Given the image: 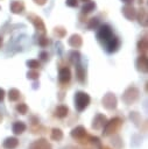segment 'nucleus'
Masks as SVG:
<instances>
[{"mask_svg":"<svg viewBox=\"0 0 148 149\" xmlns=\"http://www.w3.org/2000/svg\"><path fill=\"white\" fill-rule=\"evenodd\" d=\"M27 66H28L29 69L36 70V69H38L41 65H40V62H38V61H36V59H29V61H27Z\"/></svg>","mask_w":148,"mask_h":149,"instance_id":"nucleus-28","label":"nucleus"},{"mask_svg":"<svg viewBox=\"0 0 148 149\" xmlns=\"http://www.w3.org/2000/svg\"><path fill=\"white\" fill-rule=\"evenodd\" d=\"M40 58L42 59V61H48L49 59V55H48V52H45V51H42L41 54H40Z\"/></svg>","mask_w":148,"mask_h":149,"instance_id":"nucleus-33","label":"nucleus"},{"mask_svg":"<svg viewBox=\"0 0 148 149\" xmlns=\"http://www.w3.org/2000/svg\"><path fill=\"white\" fill-rule=\"evenodd\" d=\"M50 139L52 141H61L63 139V132L59 128H54L50 134Z\"/></svg>","mask_w":148,"mask_h":149,"instance_id":"nucleus-21","label":"nucleus"},{"mask_svg":"<svg viewBox=\"0 0 148 149\" xmlns=\"http://www.w3.org/2000/svg\"><path fill=\"white\" fill-rule=\"evenodd\" d=\"M66 5L69 7H77L78 6V0H66Z\"/></svg>","mask_w":148,"mask_h":149,"instance_id":"nucleus-32","label":"nucleus"},{"mask_svg":"<svg viewBox=\"0 0 148 149\" xmlns=\"http://www.w3.org/2000/svg\"><path fill=\"white\" fill-rule=\"evenodd\" d=\"M99 149H110V148H107V147H99Z\"/></svg>","mask_w":148,"mask_h":149,"instance_id":"nucleus-38","label":"nucleus"},{"mask_svg":"<svg viewBox=\"0 0 148 149\" xmlns=\"http://www.w3.org/2000/svg\"><path fill=\"white\" fill-rule=\"evenodd\" d=\"M26 129H27V126H26V123L22 122V121H16V122H14L13 126H12V130H13V133L16 134V135L22 134Z\"/></svg>","mask_w":148,"mask_h":149,"instance_id":"nucleus-18","label":"nucleus"},{"mask_svg":"<svg viewBox=\"0 0 148 149\" xmlns=\"http://www.w3.org/2000/svg\"><path fill=\"white\" fill-rule=\"evenodd\" d=\"M70 135H71V137L76 139V140H79L80 142H83V140L87 136V132H86L85 127H83V126H77V127H75V128L71 130Z\"/></svg>","mask_w":148,"mask_h":149,"instance_id":"nucleus-7","label":"nucleus"},{"mask_svg":"<svg viewBox=\"0 0 148 149\" xmlns=\"http://www.w3.org/2000/svg\"><path fill=\"white\" fill-rule=\"evenodd\" d=\"M20 95H21V93H20V91L17 88H10L9 92H8V99H9V101H16V100H19L20 99Z\"/></svg>","mask_w":148,"mask_h":149,"instance_id":"nucleus-22","label":"nucleus"},{"mask_svg":"<svg viewBox=\"0 0 148 149\" xmlns=\"http://www.w3.org/2000/svg\"><path fill=\"white\" fill-rule=\"evenodd\" d=\"M122 14H124V16H125L127 20L133 21V20L135 19V16H136V9H135L132 5H126V6L122 8Z\"/></svg>","mask_w":148,"mask_h":149,"instance_id":"nucleus-12","label":"nucleus"},{"mask_svg":"<svg viewBox=\"0 0 148 149\" xmlns=\"http://www.w3.org/2000/svg\"><path fill=\"white\" fill-rule=\"evenodd\" d=\"M79 58H80V54H79L78 51L73 50V51L69 52V59H70L71 63H76V62H78Z\"/></svg>","mask_w":148,"mask_h":149,"instance_id":"nucleus-27","label":"nucleus"},{"mask_svg":"<svg viewBox=\"0 0 148 149\" xmlns=\"http://www.w3.org/2000/svg\"><path fill=\"white\" fill-rule=\"evenodd\" d=\"M106 121H107L106 116H105L104 114H101V113H98V114L93 118V121H92L91 127H92L93 129H101V128L104 127V125L106 123Z\"/></svg>","mask_w":148,"mask_h":149,"instance_id":"nucleus-8","label":"nucleus"},{"mask_svg":"<svg viewBox=\"0 0 148 149\" xmlns=\"http://www.w3.org/2000/svg\"><path fill=\"white\" fill-rule=\"evenodd\" d=\"M90 101H91V98L86 92L78 91L75 95V106L78 112H83L89 106Z\"/></svg>","mask_w":148,"mask_h":149,"instance_id":"nucleus-2","label":"nucleus"},{"mask_svg":"<svg viewBox=\"0 0 148 149\" xmlns=\"http://www.w3.org/2000/svg\"><path fill=\"white\" fill-rule=\"evenodd\" d=\"M140 97V91L135 87V86H129L122 94V101L126 105H132L133 102H135Z\"/></svg>","mask_w":148,"mask_h":149,"instance_id":"nucleus-3","label":"nucleus"},{"mask_svg":"<svg viewBox=\"0 0 148 149\" xmlns=\"http://www.w3.org/2000/svg\"><path fill=\"white\" fill-rule=\"evenodd\" d=\"M38 44H40L41 47H47V45L49 44V40H48L44 35H41V36L38 37Z\"/></svg>","mask_w":148,"mask_h":149,"instance_id":"nucleus-31","label":"nucleus"},{"mask_svg":"<svg viewBox=\"0 0 148 149\" xmlns=\"http://www.w3.org/2000/svg\"><path fill=\"white\" fill-rule=\"evenodd\" d=\"M10 10L14 13V14H20L24 10V5L22 1H19V0H14L12 1L10 3Z\"/></svg>","mask_w":148,"mask_h":149,"instance_id":"nucleus-16","label":"nucleus"},{"mask_svg":"<svg viewBox=\"0 0 148 149\" xmlns=\"http://www.w3.org/2000/svg\"><path fill=\"white\" fill-rule=\"evenodd\" d=\"M101 104H103V106L106 108V109H114L115 107H117V104H118V101H117V97L113 94V93H111V92H108V93H106L105 95H104V98L101 99Z\"/></svg>","mask_w":148,"mask_h":149,"instance_id":"nucleus-5","label":"nucleus"},{"mask_svg":"<svg viewBox=\"0 0 148 149\" xmlns=\"http://www.w3.org/2000/svg\"><path fill=\"white\" fill-rule=\"evenodd\" d=\"M94 8H96V3L90 0V1H87V2L84 3V6H83V8H82V12H83L84 14H87V13L92 12Z\"/></svg>","mask_w":148,"mask_h":149,"instance_id":"nucleus-24","label":"nucleus"},{"mask_svg":"<svg viewBox=\"0 0 148 149\" xmlns=\"http://www.w3.org/2000/svg\"><path fill=\"white\" fill-rule=\"evenodd\" d=\"M80 1H83V2L85 3V2H87V1H90V0H80Z\"/></svg>","mask_w":148,"mask_h":149,"instance_id":"nucleus-39","label":"nucleus"},{"mask_svg":"<svg viewBox=\"0 0 148 149\" xmlns=\"http://www.w3.org/2000/svg\"><path fill=\"white\" fill-rule=\"evenodd\" d=\"M34 1H35V3H37V5H41V6H42V5H44V3H45L48 0H34Z\"/></svg>","mask_w":148,"mask_h":149,"instance_id":"nucleus-35","label":"nucleus"},{"mask_svg":"<svg viewBox=\"0 0 148 149\" xmlns=\"http://www.w3.org/2000/svg\"><path fill=\"white\" fill-rule=\"evenodd\" d=\"M135 17H138V20H139V23L141 24V26H143V27H146L147 26V19H148V16H147V12H146V9L145 8H141V9H139V12L136 13V16Z\"/></svg>","mask_w":148,"mask_h":149,"instance_id":"nucleus-19","label":"nucleus"},{"mask_svg":"<svg viewBox=\"0 0 148 149\" xmlns=\"http://www.w3.org/2000/svg\"><path fill=\"white\" fill-rule=\"evenodd\" d=\"M138 49H139V51H140L142 55H146L147 49H148V42H147L146 38H142V40L139 41V43H138Z\"/></svg>","mask_w":148,"mask_h":149,"instance_id":"nucleus-23","label":"nucleus"},{"mask_svg":"<svg viewBox=\"0 0 148 149\" xmlns=\"http://www.w3.org/2000/svg\"><path fill=\"white\" fill-rule=\"evenodd\" d=\"M113 36V31H112V28L107 24H104V26H100L99 28V31L97 34V37L100 42L103 43H106L111 37Z\"/></svg>","mask_w":148,"mask_h":149,"instance_id":"nucleus-4","label":"nucleus"},{"mask_svg":"<svg viewBox=\"0 0 148 149\" xmlns=\"http://www.w3.org/2000/svg\"><path fill=\"white\" fill-rule=\"evenodd\" d=\"M2 119H3V118H2V114H0V123L2 122Z\"/></svg>","mask_w":148,"mask_h":149,"instance_id":"nucleus-37","label":"nucleus"},{"mask_svg":"<svg viewBox=\"0 0 148 149\" xmlns=\"http://www.w3.org/2000/svg\"><path fill=\"white\" fill-rule=\"evenodd\" d=\"M121 126H122V120L119 116L112 118L110 121H106V123L104 125V132H103V134L105 136L113 135V134H115L120 129Z\"/></svg>","mask_w":148,"mask_h":149,"instance_id":"nucleus-1","label":"nucleus"},{"mask_svg":"<svg viewBox=\"0 0 148 149\" xmlns=\"http://www.w3.org/2000/svg\"><path fill=\"white\" fill-rule=\"evenodd\" d=\"M28 19L30 20V22L35 26V29L41 34V35H44L45 34V26H44V22L41 17H38L37 15L35 14H29L28 15Z\"/></svg>","mask_w":148,"mask_h":149,"instance_id":"nucleus-6","label":"nucleus"},{"mask_svg":"<svg viewBox=\"0 0 148 149\" xmlns=\"http://www.w3.org/2000/svg\"><path fill=\"white\" fill-rule=\"evenodd\" d=\"M71 79V71L69 68H61L58 72V80L61 84H66Z\"/></svg>","mask_w":148,"mask_h":149,"instance_id":"nucleus-10","label":"nucleus"},{"mask_svg":"<svg viewBox=\"0 0 148 149\" xmlns=\"http://www.w3.org/2000/svg\"><path fill=\"white\" fill-rule=\"evenodd\" d=\"M105 44H106V49H107L108 52H115L120 47V40L117 36L113 35Z\"/></svg>","mask_w":148,"mask_h":149,"instance_id":"nucleus-9","label":"nucleus"},{"mask_svg":"<svg viewBox=\"0 0 148 149\" xmlns=\"http://www.w3.org/2000/svg\"><path fill=\"white\" fill-rule=\"evenodd\" d=\"M38 77H40L38 71H37V70H34V69H31V70L28 71V73H27V78H28V79H38Z\"/></svg>","mask_w":148,"mask_h":149,"instance_id":"nucleus-30","label":"nucleus"},{"mask_svg":"<svg viewBox=\"0 0 148 149\" xmlns=\"http://www.w3.org/2000/svg\"><path fill=\"white\" fill-rule=\"evenodd\" d=\"M121 1H122L124 3H126V5H132L134 0H121Z\"/></svg>","mask_w":148,"mask_h":149,"instance_id":"nucleus-36","label":"nucleus"},{"mask_svg":"<svg viewBox=\"0 0 148 149\" xmlns=\"http://www.w3.org/2000/svg\"><path fill=\"white\" fill-rule=\"evenodd\" d=\"M3 99H5V90L0 87V102H1Z\"/></svg>","mask_w":148,"mask_h":149,"instance_id":"nucleus-34","label":"nucleus"},{"mask_svg":"<svg viewBox=\"0 0 148 149\" xmlns=\"http://www.w3.org/2000/svg\"><path fill=\"white\" fill-rule=\"evenodd\" d=\"M98 26H99V20H98V19H96V17L90 19V21H89V23H87L89 29H96Z\"/></svg>","mask_w":148,"mask_h":149,"instance_id":"nucleus-29","label":"nucleus"},{"mask_svg":"<svg viewBox=\"0 0 148 149\" xmlns=\"http://www.w3.org/2000/svg\"><path fill=\"white\" fill-rule=\"evenodd\" d=\"M29 149H51V146L44 139H41V140H37L34 143H31Z\"/></svg>","mask_w":148,"mask_h":149,"instance_id":"nucleus-15","label":"nucleus"},{"mask_svg":"<svg viewBox=\"0 0 148 149\" xmlns=\"http://www.w3.org/2000/svg\"><path fill=\"white\" fill-rule=\"evenodd\" d=\"M15 109H16V112H17V113H20V114H22V115H24V114H27V113H28V106H27L24 102L17 104V105H16V107H15Z\"/></svg>","mask_w":148,"mask_h":149,"instance_id":"nucleus-26","label":"nucleus"},{"mask_svg":"<svg viewBox=\"0 0 148 149\" xmlns=\"http://www.w3.org/2000/svg\"><path fill=\"white\" fill-rule=\"evenodd\" d=\"M69 113V108L65 105H58L55 108V116L59 118V119H64Z\"/></svg>","mask_w":148,"mask_h":149,"instance_id":"nucleus-17","label":"nucleus"},{"mask_svg":"<svg viewBox=\"0 0 148 149\" xmlns=\"http://www.w3.org/2000/svg\"><path fill=\"white\" fill-rule=\"evenodd\" d=\"M136 69L140 72H145V73L148 71V59L146 55H141L136 59Z\"/></svg>","mask_w":148,"mask_h":149,"instance_id":"nucleus-11","label":"nucleus"},{"mask_svg":"<svg viewBox=\"0 0 148 149\" xmlns=\"http://www.w3.org/2000/svg\"><path fill=\"white\" fill-rule=\"evenodd\" d=\"M68 43H69V45H71L72 48H79V47H82V44H83V38H82L80 35L73 34V35H71V37L68 40Z\"/></svg>","mask_w":148,"mask_h":149,"instance_id":"nucleus-13","label":"nucleus"},{"mask_svg":"<svg viewBox=\"0 0 148 149\" xmlns=\"http://www.w3.org/2000/svg\"><path fill=\"white\" fill-rule=\"evenodd\" d=\"M65 34H66V30H65L63 27H55V28H54V35H55L56 37L62 38V37L65 36Z\"/></svg>","mask_w":148,"mask_h":149,"instance_id":"nucleus-25","label":"nucleus"},{"mask_svg":"<svg viewBox=\"0 0 148 149\" xmlns=\"http://www.w3.org/2000/svg\"><path fill=\"white\" fill-rule=\"evenodd\" d=\"M2 146H3L5 149H15V148L19 146V140H17L16 137L9 136V137L5 139Z\"/></svg>","mask_w":148,"mask_h":149,"instance_id":"nucleus-14","label":"nucleus"},{"mask_svg":"<svg viewBox=\"0 0 148 149\" xmlns=\"http://www.w3.org/2000/svg\"><path fill=\"white\" fill-rule=\"evenodd\" d=\"M76 77L79 83H85V70L82 65L76 66Z\"/></svg>","mask_w":148,"mask_h":149,"instance_id":"nucleus-20","label":"nucleus"}]
</instances>
